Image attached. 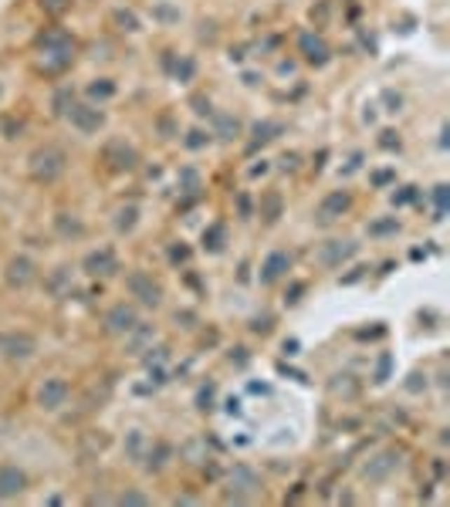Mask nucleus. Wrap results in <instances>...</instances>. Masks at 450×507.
Here are the masks:
<instances>
[{
  "mask_svg": "<svg viewBox=\"0 0 450 507\" xmlns=\"http://www.w3.org/2000/svg\"><path fill=\"white\" fill-rule=\"evenodd\" d=\"M85 271L88 274H116L118 264H116V254L109 251V247H102V251H92L85 257Z\"/></svg>",
  "mask_w": 450,
  "mask_h": 507,
  "instance_id": "nucleus-10",
  "label": "nucleus"
},
{
  "mask_svg": "<svg viewBox=\"0 0 450 507\" xmlns=\"http://www.w3.org/2000/svg\"><path fill=\"white\" fill-rule=\"evenodd\" d=\"M217 136H220V139L240 136V122H237L234 116H220V118H217Z\"/></svg>",
  "mask_w": 450,
  "mask_h": 507,
  "instance_id": "nucleus-16",
  "label": "nucleus"
},
{
  "mask_svg": "<svg viewBox=\"0 0 450 507\" xmlns=\"http://www.w3.org/2000/svg\"><path fill=\"white\" fill-rule=\"evenodd\" d=\"M58 227L64 230V234H71V237H81V230H85V227H81L79 220H71V223H68V220H64V214L58 216Z\"/></svg>",
  "mask_w": 450,
  "mask_h": 507,
  "instance_id": "nucleus-22",
  "label": "nucleus"
},
{
  "mask_svg": "<svg viewBox=\"0 0 450 507\" xmlns=\"http://www.w3.org/2000/svg\"><path fill=\"white\" fill-rule=\"evenodd\" d=\"M369 230H372V234H396V230H400V223H396V220H383V223H372Z\"/></svg>",
  "mask_w": 450,
  "mask_h": 507,
  "instance_id": "nucleus-23",
  "label": "nucleus"
},
{
  "mask_svg": "<svg viewBox=\"0 0 450 507\" xmlns=\"http://www.w3.org/2000/svg\"><path fill=\"white\" fill-rule=\"evenodd\" d=\"M136 325H139L136 308H129V305H116L112 312L105 314V332L112 335H129Z\"/></svg>",
  "mask_w": 450,
  "mask_h": 507,
  "instance_id": "nucleus-5",
  "label": "nucleus"
},
{
  "mask_svg": "<svg viewBox=\"0 0 450 507\" xmlns=\"http://www.w3.org/2000/svg\"><path fill=\"white\" fill-rule=\"evenodd\" d=\"M24 487H27V473L14 464H4L0 467V501H11V497L24 494Z\"/></svg>",
  "mask_w": 450,
  "mask_h": 507,
  "instance_id": "nucleus-4",
  "label": "nucleus"
},
{
  "mask_svg": "<svg viewBox=\"0 0 450 507\" xmlns=\"http://www.w3.org/2000/svg\"><path fill=\"white\" fill-rule=\"evenodd\" d=\"M278 210H281V200H278V196H268V216H264V220H274V216H278Z\"/></svg>",
  "mask_w": 450,
  "mask_h": 507,
  "instance_id": "nucleus-25",
  "label": "nucleus"
},
{
  "mask_svg": "<svg viewBox=\"0 0 450 507\" xmlns=\"http://www.w3.org/2000/svg\"><path fill=\"white\" fill-rule=\"evenodd\" d=\"M224 247V223H214L210 234H203V251H220Z\"/></svg>",
  "mask_w": 450,
  "mask_h": 507,
  "instance_id": "nucleus-17",
  "label": "nucleus"
},
{
  "mask_svg": "<svg viewBox=\"0 0 450 507\" xmlns=\"http://www.w3.org/2000/svg\"><path fill=\"white\" fill-rule=\"evenodd\" d=\"M0 345H4V342H0Z\"/></svg>",
  "mask_w": 450,
  "mask_h": 507,
  "instance_id": "nucleus-28",
  "label": "nucleus"
},
{
  "mask_svg": "<svg viewBox=\"0 0 450 507\" xmlns=\"http://www.w3.org/2000/svg\"><path fill=\"white\" fill-rule=\"evenodd\" d=\"M353 254H355L353 240H329V244H325V251H322V261H325L329 268H335L339 261H346V257H353Z\"/></svg>",
  "mask_w": 450,
  "mask_h": 507,
  "instance_id": "nucleus-13",
  "label": "nucleus"
},
{
  "mask_svg": "<svg viewBox=\"0 0 450 507\" xmlns=\"http://www.w3.org/2000/svg\"><path fill=\"white\" fill-rule=\"evenodd\" d=\"M116 20L125 24V31H139V20L132 18V14H125V11H116Z\"/></svg>",
  "mask_w": 450,
  "mask_h": 507,
  "instance_id": "nucleus-24",
  "label": "nucleus"
},
{
  "mask_svg": "<svg viewBox=\"0 0 450 507\" xmlns=\"http://www.w3.org/2000/svg\"><path fill=\"white\" fill-rule=\"evenodd\" d=\"M177 75H179V78H190V75H193V61H190V58L183 61V64L177 68Z\"/></svg>",
  "mask_w": 450,
  "mask_h": 507,
  "instance_id": "nucleus-26",
  "label": "nucleus"
},
{
  "mask_svg": "<svg viewBox=\"0 0 450 507\" xmlns=\"http://www.w3.org/2000/svg\"><path fill=\"white\" fill-rule=\"evenodd\" d=\"M288 264H292V257H288V254H285V251H274L271 257L264 261V268H261V281H264V284H274L281 274L288 271Z\"/></svg>",
  "mask_w": 450,
  "mask_h": 507,
  "instance_id": "nucleus-12",
  "label": "nucleus"
},
{
  "mask_svg": "<svg viewBox=\"0 0 450 507\" xmlns=\"http://www.w3.org/2000/svg\"><path fill=\"white\" fill-rule=\"evenodd\" d=\"M298 48H301L305 61H312V64H325L329 61V48H325V41L318 38V34H301Z\"/></svg>",
  "mask_w": 450,
  "mask_h": 507,
  "instance_id": "nucleus-9",
  "label": "nucleus"
},
{
  "mask_svg": "<svg viewBox=\"0 0 450 507\" xmlns=\"http://www.w3.org/2000/svg\"><path fill=\"white\" fill-rule=\"evenodd\" d=\"M31 176L38 179V183H55L61 173H64V166H68V159L61 153L58 146H44L38 153H31Z\"/></svg>",
  "mask_w": 450,
  "mask_h": 507,
  "instance_id": "nucleus-1",
  "label": "nucleus"
},
{
  "mask_svg": "<svg viewBox=\"0 0 450 507\" xmlns=\"http://www.w3.org/2000/svg\"><path fill=\"white\" fill-rule=\"evenodd\" d=\"M0 352H7V359H31L34 355V338L31 335H11L4 345H0Z\"/></svg>",
  "mask_w": 450,
  "mask_h": 507,
  "instance_id": "nucleus-11",
  "label": "nucleus"
},
{
  "mask_svg": "<svg viewBox=\"0 0 450 507\" xmlns=\"http://www.w3.org/2000/svg\"><path fill=\"white\" fill-rule=\"evenodd\" d=\"M125 288H129V291H132V298H139L146 308H159V305H163V288H159V284L146 271H129V277H125Z\"/></svg>",
  "mask_w": 450,
  "mask_h": 507,
  "instance_id": "nucleus-2",
  "label": "nucleus"
},
{
  "mask_svg": "<svg viewBox=\"0 0 450 507\" xmlns=\"http://www.w3.org/2000/svg\"><path fill=\"white\" fill-rule=\"evenodd\" d=\"M68 118H71V125H75L79 132H98V125L105 122L102 109H95V105H71V109H68Z\"/></svg>",
  "mask_w": 450,
  "mask_h": 507,
  "instance_id": "nucleus-6",
  "label": "nucleus"
},
{
  "mask_svg": "<svg viewBox=\"0 0 450 507\" xmlns=\"http://www.w3.org/2000/svg\"><path fill=\"white\" fill-rule=\"evenodd\" d=\"M75 105V95H71V88H61L58 95H55V112L58 116H68V109Z\"/></svg>",
  "mask_w": 450,
  "mask_h": 507,
  "instance_id": "nucleus-21",
  "label": "nucleus"
},
{
  "mask_svg": "<svg viewBox=\"0 0 450 507\" xmlns=\"http://www.w3.org/2000/svg\"><path fill=\"white\" fill-rule=\"evenodd\" d=\"M342 210H349V196L346 193H332L322 200V207H318V216L322 220H335V216H342Z\"/></svg>",
  "mask_w": 450,
  "mask_h": 507,
  "instance_id": "nucleus-14",
  "label": "nucleus"
},
{
  "mask_svg": "<svg viewBox=\"0 0 450 507\" xmlns=\"http://www.w3.org/2000/svg\"><path fill=\"white\" fill-rule=\"evenodd\" d=\"M88 95H92V98H112V95H116V85H112L109 78H98V81H92V85H88Z\"/></svg>",
  "mask_w": 450,
  "mask_h": 507,
  "instance_id": "nucleus-18",
  "label": "nucleus"
},
{
  "mask_svg": "<svg viewBox=\"0 0 450 507\" xmlns=\"http://www.w3.org/2000/svg\"><path fill=\"white\" fill-rule=\"evenodd\" d=\"M271 132H281V125H278V122H257L254 125V142H251V146H257V142H268V139H274Z\"/></svg>",
  "mask_w": 450,
  "mask_h": 507,
  "instance_id": "nucleus-19",
  "label": "nucleus"
},
{
  "mask_svg": "<svg viewBox=\"0 0 450 507\" xmlns=\"http://www.w3.org/2000/svg\"><path fill=\"white\" fill-rule=\"evenodd\" d=\"M231 487L240 490V494H254L257 490V473L247 467H237L234 473H231Z\"/></svg>",
  "mask_w": 450,
  "mask_h": 507,
  "instance_id": "nucleus-15",
  "label": "nucleus"
},
{
  "mask_svg": "<svg viewBox=\"0 0 450 507\" xmlns=\"http://www.w3.org/2000/svg\"><path fill=\"white\" fill-rule=\"evenodd\" d=\"M34 281V264L27 261V257H14L11 264H7V284L11 288H27Z\"/></svg>",
  "mask_w": 450,
  "mask_h": 507,
  "instance_id": "nucleus-7",
  "label": "nucleus"
},
{
  "mask_svg": "<svg viewBox=\"0 0 450 507\" xmlns=\"http://www.w3.org/2000/svg\"><path fill=\"white\" fill-rule=\"evenodd\" d=\"M136 214H139L136 207H122V210L116 214L118 216L116 227H118V230H132V227H136Z\"/></svg>",
  "mask_w": 450,
  "mask_h": 507,
  "instance_id": "nucleus-20",
  "label": "nucleus"
},
{
  "mask_svg": "<svg viewBox=\"0 0 450 507\" xmlns=\"http://www.w3.org/2000/svg\"><path fill=\"white\" fill-rule=\"evenodd\" d=\"M64 7H68V4H64V0H48V11H55V14H61V11H64Z\"/></svg>",
  "mask_w": 450,
  "mask_h": 507,
  "instance_id": "nucleus-27",
  "label": "nucleus"
},
{
  "mask_svg": "<svg viewBox=\"0 0 450 507\" xmlns=\"http://www.w3.org/2000/svg\"><path fill=\"white\" fill-rule=\"evenodd\" d=\"M64 399H68V382L58 379V375H51V379H44L38 386V406L48 412H55L64 406Z\"/></svg>",
  "mask_w": 450,
  "mask_h": 507,
  "instance_id": "nucleus-3",
  "label": "nucleus"
},
{
  "mask_svg": "<svg viewBox=\"0 0 450 507\" xmlns=\"http://www.w3.org/2000/svg\"><path fill=\"white\" fill-rule=\"evenodd\" d=\"M105 162H112V169H132L136 166V153L122 139H116V142L105 146Z\"/></svg>",
  "mask_w": 450,
  "mask_h": 507,
  "instance_id": "nucleus-8",
  "label": "nucleus"
}]
</instances>
